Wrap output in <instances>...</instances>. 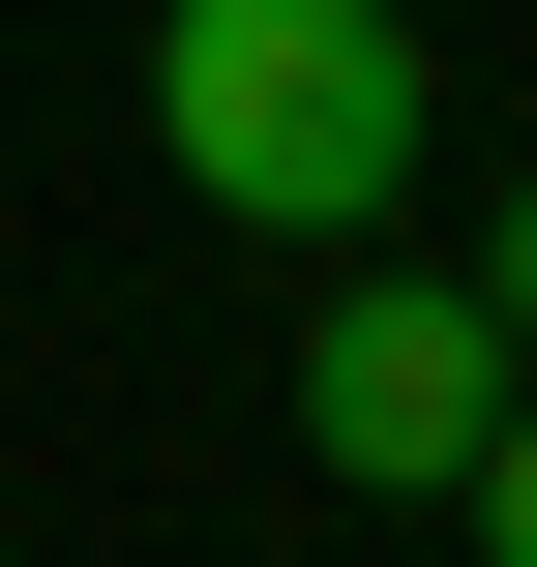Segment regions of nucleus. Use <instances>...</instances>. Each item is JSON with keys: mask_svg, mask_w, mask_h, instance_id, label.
<instances>
[{"mask_svg": "<svg viewBox=\"0 0 537 567\" xmlns=\"http://www.w3.org/2000/svg\"><path fill=\"white\" fill-rule=\"evenodd\" d=\"M448 538H508V567H537V359H508V419L448 449Z\"/></svg>", "mask_w": 537, "mask_h": 567, "instance_id": "nucleus-3", "label": "nucleus"}, {"mask_svg": "<svg viewBox=\"0 0 537 567\" xmlns=\"http://www.w3.org/2000/svg\"><path fill=\"white\" fill-rule=\"evenodd\" d=\"M478 299H508V359H537V179H508V239H478Z\"/></svg>", "mask_w": 537, "mask_h": 567, "instance_id": "nucleus-4", "label": "nucleus"}, {"mask_svg": "<svg viewBox=\"0 0 537 567\" xmlns=\"http://www.w3.org/2000/svg\"><path fill=\"white\" fill-rule=\"evenodd\" d=\"M120 30H149V150H179V209H239V239H389L419 150H448L419 0H120Z\"/></svg>", "mask_w": 537, "mask_h": 567, "instance_id": "nucleus-1", "label": "nucleus"}, {"mask_svg": "<svg viewBox=\"0 0 537 567\" xmlns=\"http://www.w3.org/2000/svg\"><path fill=\"white\" fill-rule=\"evenodd\" d=\"M478 419H508V299L359 239V269H329V329H299V478H329V508H448V449H478Z\"/></svg>", "mask_w": 537, "mask_h": 567, "instance_id": "nucleus-2", "label": "nucleus"}]
</instances>
